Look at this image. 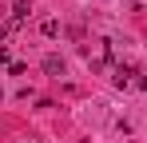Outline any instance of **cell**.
Returning a JSON list of instances; mask_svg holds the SVG:
<instances>
[{
  "mask_svg": "<svg viewBox=\"0 0 147 143\" xmlns=\"http://www.w3.org/2000/svg\"><path fill=\"white\" fill-rule=\"evenodd\" d=\"M44 72H48V76H56V80H60V76H64V72H68V64H64V56H44Z\"/></svg>",
  "mask_w": 147,
  "mask_h": 143,
  "instance_id": "obj_1",
  "label": "cell"
},
{
  "mask_svg": "<svg viewBox=\"0 0 147 143\" xmlns=\"http://www.w3.org/2000/svg\"><path fill=\"white\" fill-rule=\"evenodd\" d=\"M135 76H139V72H135V68H127V64H119V68H115V76H111V80H115V88H127V84H131V80H135Z\"/></svg>",
  "mask_w": 147,
  "mask_h": 143,
  "instance_id": "obj_2",
  "label": "cell"
},
{
  "mask_svg": "<svg viewBox=\"0 0 147 143\" xmlns=\"http://www.w3.org/2000/svg\"><path fill=\"white\" fill-rule=\"evenodd\" d=\"M28 8H32V0H16V8H12V28L28 20Z\"/></svg>",
  "mask_w": 147,
  "mask_h": 143,
  "instance_id": "obj_3",
  "label": "cell"
},
{
  "mask_svg": "<svg viewBox=\"0 0 147 143\" xmlns=\"http://www.w3.org/2000/svg\"><path fill=\"white\" fill-rule=\"evenodd\" d=\"M44 36H48V40L60 36V20H44Z\"/></svg>",
  "mask_w": 147,
  "mask_h": 143,
  "instance_id": "obj_4",
  "label": "cell"
},
{
  "mask_svg": "<svg viewBox=\"0 0 147 143\" xmlns=\"http://www.w3.org/2000/svg\"><path fill=\"white\" fill-rule=\"evenodd\" d=\"M4 40H8V28H4V24H0V44H4Z\"/></svg>",
  "mask_w": 147,
  "mask_h": 143,
  "instance_id": "obj_5",
  "label": "cell"
},
{
  "mask_svg": "<svg viewBox=\"0 0 147 143\" xmlns=\"http://www.w3.org/2000/svg\"><path fill=\"white\" fill-rule=\"evenodd\" d=\"M139 88H143V92H147V72H143V76H139Z\"/></svg>",
  "mask_w": 147,
  "mask_h": 143,
  "instance_id": "obj_6",
  "label": "cell"
}]
</instances>
